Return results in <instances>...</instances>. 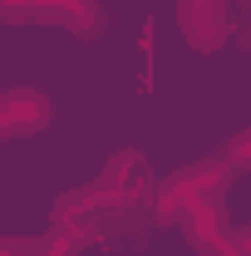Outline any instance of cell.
Segmentation results:
<instances>
[{"label": "cell", "instance_id": "1", "mask_svg": "<svg viewBox=\"0 0 251 256\" xmlns=\"http://www.w3.org/2000/svg\"><path fill=\"white\" fill-rule=\"evenodd\" d=\"M232 182V168L222 158H207V162H192V168H178L153 197V217L158 222H182L192 202H207V197H222V188Z\"/></svg>", "mask_w": 251, "mask_h": 256}, {"label": "cell", "instance_id": "2", "mask_svg": "<svg viewBox=\"0 0 251 256\" xmlns=\"http://www.w3.org/2000/svg\"><path fill=\"white\" fill-rule=\"evenodd\" d=\"M5 20L20 25V20H44V25H64V30L94 40L104 30V10L98 0H0Z\"/></svg>", "mask_w": 251, "mask_h": 256}, {"label": "cell", "instance_id": "3", "mask_svg": "<svg viewBox=\"0 0 251 256\" xmlns=\"http://www.w3.org/2000/svg\"><path fill=\"white\" fill-rule=\"evenodd\" d=\"M178 25L188 34L192 50L212 54L226 44L232 34V15H226V0H178Z\"/></svg>", "mask_w": 251, "mask_h": 256}, {"label": "cell", "instance_id": "4", "mask_svg": "<svg viewBox=\"0 0 251 256\" xmlns=\"http://www.w3.org/2000/svg\"><path fill=\"white\" fill-rule=\"evenodd\" d=\"M182 232H188V242L202 256H232V232H226V222H222L217 197L192 202L188 212H182Z\"/></svg>", "mask_w": 251, "mask_h": 256}, {"label": "cell", "instance_id": "5", "mask_svg": "<svg viewBox=\"0 0 251 256\" xmlns=\"http://www.w3.org/2000/svg\"><path fill=\"white\" fill-rule=\"evenodd\" d=\"M50 124V98L40 89H10L0 98V133H40Z\"/></svg>", "mask_w": 251, "mask_h": 256}, {"label": "cell", "instance_id": "6", "mask_svg": "<svg viewBox=\"0 0 251 256\" xmlns=\"http://www.w3.org/2000/svg\"><path fill=\"white\" fill-rule=\"evenodd\" d=\"M104 178H108L114 188H124L128 197H133V202L153 207V197H158V182H153V168H148V158H143V153H133V148L114 153V158H108V168H104Z\"/></svg>", "mask_w": 251, "mask_h": 256}, {"label": "cell", "instance_id": "7", "mask_svg": "<svg viewBox=\"0 0 251 256\" xmlns=\"http://www.w3.org/2000/svg\"><path fill=\"white\" fill-rule=\"evenodd\" d=\"M98 242V222H54L50 236H44V256H79L84 246Z\"/></svg>", "mask_w": 251, "mask_h": 256}, {"label": "cell", "instance_id": "8", "mask_svg": "<svg viewBox=\"0 0 251 256\" xmlns=\"http://www.w3.org/2000/svg\"><path fill=\"white\" fill-rule=\"evenodd\" d=\"M232 172H251V128H242V133H232L226 143H222V153H217Z\"/></svg>", "mask_w": 251, "mask_h": 256}, {"label": "cell", "instance_id": "9", "mask_svg": "<svg viewBox=\"0 0 251 256\" xmlns=\"http://www.w3.org/2000/svg\"><path fill=\"white\" fill-rule=\"evenodd\" d=\"M54 222H89V188H69L54 202Z\"/></svg>", "mask_w": 251, "mask_h": 256}, {"label": "cell", "instance_id": "10", "mask_svg": "<svg viewBox=\"0 0 251 256\" xmlns=\"http://www.w3.org/2000/svg\"><path fill=\"white\" fill-rule=\"evenodd\" d=\"M0 256H44V242H5Z\"/></svg>", "mask_w": 251, "mask_h": 256}, {"label": "cell", "instance_id": "11", "mask_svg": "<svg viewBox=\"0 0 251 256\" xmlns=\"http://www.w3.org/2000/svg\"><path fill=\"white\" fill-rule=\"evenodd\" d=\"M232 256H251V226H236L232 232Z\"/></svg>", "mask_w": 251, "mask_h": 256}]
</instances>
